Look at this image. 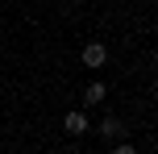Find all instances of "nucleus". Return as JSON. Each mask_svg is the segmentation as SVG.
<instances>
[{"instance_id":"f257e3e1","label":"nucleus","mask_w":158,"mask_h":154,"mask_svg":"<svg viewBox=\"0 0 158 154\" xmlns=\"http://www.w3.org/2000/svg\"><path fill=\"white\" fill-rule=\"evenodd\" d=\"M104 63H108L104 42H87V46H83V67H104Z\"/></svg>"},{"instance_id":"f03ea898","label":"nucleus","mask_w":158,"mask_h":154,"mask_svg":"<svg viewBox=\"0 0 158 154\" xmlns=\"http://www.w3.org/2000/svg\"><path fill=\"white\" fill-rule=\"evenodd\" d=\"M63 125H67V133H75V138H79V133H87V117L79 113V108H71V113L63 117Z\"/></svg>"},{"instance_id":"7ed1b4c3","label":"nucleus","mask_w":158,"mask_h":154,"mask_svg":"<svg viewBox=\"0 0 158 154\" xmlns=\"http://www.w3.org/2000/svg\"><path fill=\"white\" fill-rule=\"evenodd\" d=\"M104 96H108V88H104V83H87V92H83V104H100Z\"/></svg>"},{"instance_id":"20e7f679","label":"nucleus","mask_w":158,"mask_h":154,"mask_svg":"<svg viewBox=\"0 0 158 154\" xmlns=\"http://www.w3.org/2000/svg\"><path fill=\"white\" fill-rule=\"evenodd\" d=\"M100 133H104V138H112V133H121V121H117V117H104V121H100Z\"/></svg>"},{"instance_id":"39448f33","label":"nucleus","mask_w":158,"mask_h":154,"mask_svg":"<svg viewBox=\"0 0 158 154\" xmlns=\"http://www.w3.org/2000/svg\"><path fill=\"white\" fill-rule=\"evenodd\" d=\"M112 154H137V146H117Z\"/></svg>"}]
</instances>
